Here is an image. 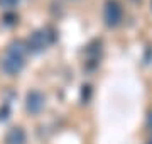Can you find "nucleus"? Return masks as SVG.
<instances>
[{
  "label": "nucleus",
  "mask_w": 152,
  "mask_h": 144,
  "mask_svg": "<svg viewBox=\"0 0 152 144\" xmlns=\"http://www.w3.org/2000/svg\"><path fill=\"white\" fill-rule=\"evenodd\" d=\"M46 105V97H44L39 90H32L27 93V98H26V109L31 114H39V112L44 109Z\"/></svg>",
  "instance_id": "3"
},
{
  "label": "nucleus",
  "mask_w": 152,
  "mask_h": 144,
  "mask_svg": "<svg viewBox=\"0 0 152 144\" xmlns=\"http://www.w3.org/2000/svg\"><path fill=\"white\" fill-rule=\"evenodd\" d=\"M103 17H105V22L107 26L110 27H115L117 24L122 21V9L117 2H107V5H105V10H103Z\"/></svg>",
  "instance_id": "4"
},
{
  "label": "nucleus",
  "mask_w": 152,
  "mask_h": 144,
  "mask_svg": "<svg viewBox=\"0 0 152 144\" xmlns=\"http://www.w3.org/2000/svg\"><path fill=\"white\" fill-rule=\"evenodd\" d=\"M24 58H26V48L20 41H14L7 48L5 58L2 61V70L7 75H17L24 68Z\"/></svg>",
  "instance_id": "1"
},
{
  "label": "nucleus",
  "mask_w": 152,
  "mask_h": 144,
  "mask_svg": "<svg viewBox=\"0 0 152 144\" xmlns=\"http://www.w3.org/2000/svg\"><path fill=\"white\" fill-rule=\"evenodd\" d=\"M19 4V0H0V7L2 9H12Z\"/></svg>",
  "instance_id": "6"
},
{
  "label": "nucleus",
  "mask_w": 152,
  "mask_h": 144,
  "mask_svg": "<svg viewBox=\"0 0 152 144\" xmlns=\"http://www.w3.org/2000/svg\"><path fill=\"white\" fill-rule=\"evenodd\" d=\"M149 124L152 126V114H151V117H149Z\"/></svg>",
  "instance_id": "7"
},
{
  "label": "nucleus",
  "mask_w": 152,
  "mask_h": 144,
  "mask_svg": "<svg viewBox=\"0 0 152 144\" xmlns=\"http://www.w3.org/2000/svg\"><path fill=\"white\" fill-rule=\"evenodd\" d=\"M51 43V37L46 31H36L34 34H31V37L27 41V48L32 53H41L48 48V44Z\"/></svg>",
  "instance_id": "2"
},
{
  "label": "nucleus",
  "mask_w": 152,
  "mask_h": 144,
  "mask_svg": "<svg viewBox=\"0 0 152 144\" xmlns=\"http://www.w3.org/2000/svg\"><path fill=\"white\" fill-rule=\"evenodd\" d=\"M7 144H26V132L22 127H12L5 136Z\"/></svg>",
  "instance_id": "5"
}]
</instances>
